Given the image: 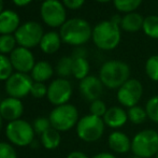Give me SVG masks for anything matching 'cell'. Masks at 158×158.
<instances>
[{"label":"cell","instance_id":"1","mask_svg":"<svg viewBox=\"0 0 158 158\" xmlns=\"http://www.w3.org/2000/svg\"><path fill=\"white\" fill-rule=\"evenodd\" d=\"M61 41L73 46H81L89 41L93 35V29L89 23L83 19H70L60 27L59 30Z\"/></svg>","mask_w":158,"mask_h":158},{"label":"cell","instance_id":"2","mask_svg":"<svg viewBox=\"0 0 158 158\" xmlns=\"http://www.w3.org/2000/svg\"><path fill=\"white\" fill-rule=\"evenodd\" d=\"M130 68L121 60H109L100 68L99 79L109 89H118L129 80Z\"/></svg>","mask_w":158,"mask_h":158},{"label":"cell","instance_id":"3","mask_svg":"<svg viewBox=\"0 0 158 158\" xmlns=\"http://www.w3.org/2000/svg\"><path fill=\"white\" fill-rule=\"evenodd\" d=\"M92 39L100 50H114L121 41V26L111 19L100 22L93 29Z\"/></svg>","mask_w":158,"mask_h":158},{"label":"cell","instance_id":"4","mask_svg":"<svg viewBox=\"0 0 158 158\" xmlns=\"http://www.w3.org/2000/svg\"><path fill=\"white\" fill-rule=\"evenodd\" d=\"M131 151L135 156L151 158L158 153V131L154 129H145L133 137L131 140Z\"/></svg>","mask_w":158,"mask_h":158},{"label":"cell","instance_id":"5","mask_svg":"<svg viewBox=\"0 0 158 158\" xmlns=\"http://www.w3.org/2000/svg\"><path fill=\"white\" fill-rule=\"evenodd\" d=\"M50 123L52 128L59 132L68 131L73 128L79 122V111L73 104L66 103L55 106L50 113Z\"/></svg>","mask_w":158,"mask_h":158},{"label":"cell","instance_id":"6","mask_svg":"<svg viewBox=\"0 0 158 158\" xmlns=\"http://www.w3.org/2000/svg\"><path fill=\"white\" fill-rule=\"evenodd\" d=\"M35 130L30 123L25 119L10 122L6 127V135L12 144L16 146H28L33 142Z\"/></svg>","mask_w":158,"mask_h":158},{"label":"cell","instance_id":"7","mask_svg":"<svg viewBox=\"0 0 158 158\" xmlns=\"http://www.w3.org/2000/svg\"><path fill=\"white\" fill-rule=\"evenodd\" d=\"M106 124L101 117L88 114L79 119L77 124V137L84 142H96L103 135Z\"/></svg>","mask_w":158,"mask_h":158},{"label":"cell","instance_id":"8","mask_svg":"<svg viewBox=\"0 0 158 158\" xmlns=\"http://www.w3.org/2000/svg\"><path fill=\"white\" fill-rule=\"evenodd\" d=\"M43 35L44 31L41 24L35 21H27L21 24L14 33V37L19 46L30 50L39 45Z\"/></svg>","mask_w":158,"mask_h":158},{"label":"cell","instance_id":"9","mask_svg":"<svg viewBox=\"0 0 158 158\" xmlns=\"http://www.w3.org/2000/svg\"><path fill=\"white\" fill-rule=\"evenodd\" d=\"M40 15L43 23L52 28L61 27L67 21L66 6L59 0H46L42 2Z\"/></svg>","mask_w":158,"mask_h":158},{"label":"cell","instance_id":"10","mask_svg":"<svg viewBox=\"0 0 158 158\" xmlns=\"http://www.w3.org/2000/svg\"><path fill=\"white\" fill-rule=\"evenodd\" d=\"M32 84L33 80L29 74L14 72L6 81L4 88H6V92L9 95V97L23 99L30 94Z\"/></svg>","mask_w":158,"mask_h":158},{"label":"cell","instance_id":"11","mask_svg":"<svg viewBox=\"0 0 158 158\" xmlns=\"http://www.w3.org/2000/svg\"><path fill=\"white\" fill-rule=\"evenodd\" d=\"M143 94V86L137 79H129L117 89V100L122 106L132 108L138 106Z\"/></svg>","mask_w":158,"mask_h":158},{"label":"cell","instance_id":"12","mask_svg":"<svg viewBox=\"0 0 158 158\" xmlns=\"http://www.w3.org/2000/svg\"><path fill=\"white\" fill-rule=\"evenodd\" d=\"M72 96V85L70 81L63 77L54 80L48 86V100L55 106L68 103Z\"/></svg>","mask_w":158,"mask_h":158},{"label":"cell","instance_id":"13","mask_svg":"<svg viewBox=\"0 0 158 158\" xmlns=\"http://www.w3.org/2000/svg\"><path fill=\"white\" fill-rule=\"evenodd\" d=\"M11 64L16 72L21 73H29L32 71L35 64V56L32 52L28 48L17 46L9 56Z\"/></svg>","mask_w":158,"mask_h":158},{"label":"cell","instance_id":"14","mask_svg":"<svg viewBox=\"0 0 158 158\" xmlns=\"http://www.w3.org/2000/svg\"><path fill=\"white\" fill-rule=\"evenodd\" d=\"M79 89L81 95L87 101H95L100 98L103 92V84L100 81L99 77L95 75H88L85 79L80 81Z\"/></svg>","mask_w":158,"mask_h":158},{"label":"cell","instance_id":"15","mask_svg":"<svg viewBox=\"0 0 158 158\" xmlns=\"http://www.w3.org/2000/svg\"><path fill=\"white\" fill-rule=\"evenodd\" d=\"M23 112L24 106L21 99L8 97L0 101V115L9 123L21 118Z\"/></svg>","mask_w":158,"mask_h":158},{"label":"cell","instance_id":"16","mask_svg":"<svg viewBox=\"0 0 158 158\" xmlns=\"http://www.w3.org/2000/svg\"><path fill=\"white\" fill-rule=\"evenodd\" d=\"M21 26V19L17 12L10 9L0 13V35H13Z\"/></svg>","mask_w":158,"mask_h":158},{"label":"cell","instance_id":"17","mask_svg":"<svg viewBox=\"0 0 158 158\" xmlns=\"http://www.w3.org/2000/svg\"><path fill=\"white\" fill-rule=\"evenodd\" d=\"M106 126L110 128H121L128 121V114L121 106H111L108 109L104 116L102 117Z\"/></svg>","mask_w":158,"mask_h":158},{"label":"cell","instance_id":"18","mask_svg":"<svg viewBox=\"0 0 158 158\" xmlns=\"http://www.w3.org/2000/svg\"><path fill=\"white\" fill-rule=\"evenodd\" d=\"M110 148L117 154H125L131 150V140L122 131H113L108 138Z\"/></svg>","mask_w":158,"mask_h":158},{"label":"cell","instance_id":"19","mask_svg":"<svg viewBox=\"0 0 158 158\" xmlns=\"http://www.w3.org/2000/svg\"><path fill=\"white\" fill-rule=\"evenodd\" d=\"M61 42L63 41H61L59 32L48 31V32H44L39 46L44 54L51 55L56 53L59 50V48L61 45Z\"/></svg>","mask_w":158,"mask_h":158},{"label":"cell","instance_id":"20","mask_svg":"<svg viewBox=\"0 0 158 158\" xmlns=\"http://www.w3.org/2000/svg\"><path fill=\"white\" fill-rule=\"evenodd\" d=\"M53 74H54V69L52 64L45 60L35 63L32 71L30 72V77L33 82H39V83H44L48 81L53 77Z\"/></svg>","mask_w":158,"mask_h":158},{"label":"cell","instance_id":"21","mask_svg":"<svg viewBox=\"0 0 158 158\" xmlns=\"http://www.w3.org/2000/svg\"><path fill=\"white\" fill-rule=\"evenodd\" d=\"M144 23V19L141 14L137 12L127 13L122 17L121 28L128 32H137L142 29Z\"/></svg>","mask_w":158,"mask_h":158},{"label":"cell","instance_id":"22","mask_svg":"<svg viewBox=\"0 0 158 158\" xmlns=\"http://www.w3.org/2000/svg\"><path fill=\"white\" fill-rule=\"evenodd\" d=\"M60 142V132L54 128H50L43 135H41V144L46 150H55L59 146Z\"/></svg>","mask_w":158,"mask_h":158},{"label":"cell","instance_id":"23","mask_svg":"<svg viewBox=\"0 0 158 158\" xmlns=\"http://www.w3.org/2000/svg\"><path fill=\"white\" fill-rule=\"evenodd\" d=\"M89 72V63L86 58H73L72 75L75 79L82 81L88 77Z\"/></svg>","mask_w":158,"mask_h":158},{"label":"cell","instance_id":"24","mask_svg":"<svg viewBox=\"0 0 158 158\" xmlns=\"http://www.w3.org/2000/svg\"><path fill=\"white\" fill-rule=\"evenodd\" d=\"M72 66H73V58L71 56H64L58 60L56 64V71L57 75L59 77H66L72 75Z\"/></svg>","mask_w":158,"mask_h":158},{"label":"cell","instance_id":"25","mask_svg":"<svg viewBox=\"0 0 158 158\" xmlns=\"http://www.w3.org/2000/svg\"><path fill=\"white\" fill-rule=\"evenodd\" d=\"M144 33L152 39H158V16L157 15H150L144 19L143 23Z\"/></svg>","mask_w":158,"mask_h":158},{"label":"cell","instance_id":"26","mask_svg":"<svg viewBox=\"0 0 158 158\" xmlns=\"http://www.w3.org/2000/svg\"><path fill=\"white\" fill-rule=\"evenodd\" d=\"M16 44L14 35H0V54L10 55L17 48Z\"/></svg>","mask_w":158,"mask_h":158},{"label":"cell","instance_id":"27","mask_svg":"<svg viewBox=\"0 0 158 158\" xmlns=\"http://www.w3.org/2000/svg\"><path fill=\"white\" fill-rule=\"evenodd\" d=\"M113 2L117 11L127 14L135 12L142 3V0H113Z\"/></svg>","mask_w":158,"mask_h":158},{"label":"cell","instance_id":"28","mask_svg":"<svg viewBox=\"0 0 158 158\" xmlns=\"http://www.w3.org/2000/svg\"><path fill=\"white\" fill-rule=\"evenodd\" d=\"M128 114V119L131 123L135 124V125H139L142 124L146 121L148 118V114H146L145 109L141 108L139 106H135L132 108H130L127 112Z\"/></svg>","mask_w":158,"mask_h":158},{"label":"cell","instance_id":"29","mask_svg":"<svg viewBox=\"0 0 158 158\" xmlns=\"http://www.w3.org/2000/svg\"><path fill=\"white\" fill-rule=\"evenodd\" d=\"M13 66L6 55L0 54V81H6L13 74Z\"/></svg>","mask_w":158,"mask_h":158},{"label":"cell","instance_id":"30","mask_svg":"<svg viewBox=\"0 0 158 158\" xmlns=\"http://www.w3.org/2000/svg\"><path fill=\"white\" fill-rule=\"evenodd\" d=\"M145 72L152 81L158 82V55L151 56L146 60Z\"/></svg>","mask_w":158,"mask_h":158},{"label":"cell","instance_id":"31","mask_svg":"<svg viewBox=\"0 0 158 158\" xmlns=\"http://www.w3.org/2000/svg\"><path fill=\"white\" fill-rule=\"evenodd\" d=\"M145 111L148 117L154 123H158V95L153 96L148 99L145 106Z\"/></svg>","mask_w":158,"mask_h":158},{"label":"cell","instance_id":"32","mask_svg":"<svg viewBox=\"0 0 158 158\" xmlns=\"http://www.w3.org/2000/svg\"><path fill=\"white\" fill-rule=\"evenodd\" d=\"M33 130L37 135H43L45 131H48L50 128H52L50 123V119L46 118V117H38L33 121L32 123Z\"/></svg>","mask_w":158,"mask_h":158},{"label":"cell","instance_id":"33","mask_svg":"<svg viewBox=\"0 0 158 158\" xmlns=\"http://www.w3.org/2000/svg\"><path fill=\"white\" fill-rule=\"evenodd\" d=\"M108 111V108H106V103H104L102 100L98 99L95 100V101L90 102V106H89V112L92 115L97 117H103L104 114Z\"/></svg>","mask_w":158,"mask_h":158},{"label":"cell","instance_id":"34","mask_svg":"<svg viewBox=\"0 0 158 158\" xmlns=\"http://www.w3.org/2000/svg\"><path fill=\"white\" fill-rule=\"evenodd\" d=\"M30 95L35 97V99H41L48 96V86L44 83H39V82H33Z\"/></svg>","mask_w":158,"mask_h":158},{"label":"cell","instance_id":"35","mask_svg":"<svg viewBox=\"0 0 158 158\" xmlns=\"http://www.w3.org/2000/svg\"><path fill=\"white\" fill-rule=\"evenodd\" d=\"M0 158H17L15 148L6 142H0Z\"/></svg>","mask_w":158,"mask_h":158},{"label":"cell","instance_id":"36","mask_svg":"<svg viewBox=\"0 0 158 158\" xmlns=\"http://www.w3.org/2000/svg\"><path fill=\"white\" fill-rule=\"evenodd\" d=\"M66 9L70 10H79L85 3V0H61Z\"/></svg>","mask_w":158,"mask_h":158},{"label":"cell","instance_id":"37","mask_svg":"<svg viewBox=\"0 0 158 158\" xmlns=\"http://www.w3.org/2000/svg\"><path fill=\"white\" fill-rule=\"evenodd\" d=\"M72 58H86V51L85 48L79 46L77 48H75L72 53Z\"/></svg>","mask_w":158,"mask_h":158},{"label":"cell","instance_id":"38","mask_svg":"<svg viewBox=\"0 0 158 158\" xmlns=\"http://www.w3.org/2000/svg\"><path fill=\"white\" fill-rule=\"evenodd\" d=\"M67 158H88V156L83 152H80V151H74V152H71L70 154H68Z\"/></svg>","mask_w":158,"mask_h":158},{"label":"cell","instance_id":"39","mask_svg":"<svg viewBox=\"0 0 158 158\" xmlns=\"http://www.w3.org/2000/svg\"><path fill=\"white\" fill-rule=\"evenodd\" d=\"M31 1L32 0H12L13 3H14L16 6H19V8L28 6V4L31 3Z\"/></svg>","mask_w":158,"mask_h":158},{"label":"cell","instance_id":"40","mask_svg":"<svg viewBox=\"0 0 158 158\" xmlns=\"http://www.w3.org/2000/svg\"><path fill=\"white\" fill-rule=\"evenodd\" d=\"M93 158H116L113 154L111 153H106V152H103V153H99V154L95 155Z\"/></svg>","mask_w":158,"mask_h":158},{"label":"cell","instance_id":"41","mask_svg":"<svg viewBox=\"0 0 158 158\" xmlns=\"http://www.w3.org/2000/svg\"><path fill=\"white\" fill-rule=\"evenodd\" d=\"M4 9H3V0H0V13L3 11Z\"/></svg>","mask_w":158,"mask_h":158},{"label":"cell","instance_id":"42","mask_svg":"<svg viewBox=\"0 0 158 158\" xmlns=\"http://www.w3.org/2000/svg\"><path fill=\"white\" fill-rule=\"evenodd\" d=\"M97 2H100V3H106V2H109L111 0H96Z\"/></svg>","mask_w":158,"mask_h":158},{"label":"cell","instance_id":"43","mask_svg":"<svg viewBox=\"0 0 158 158\" xmlns=\"http://www.w3.org/2000/svg\"><path fill=\"white\" fill-rule=\"evenodd\" d=\"M2 122H3V118H2L1 115H0V130H1V128H2Z\"/></svg>","mask_w":158,"mask_h":158},{"label":"cell","instance_id":"44","mask_svg":"<svg viewBox=\"0 0 158 158\" xmlns=\"http://www.w3.org/2000/svg\"><path fill=\"white\" fill-rule=\"evenodd\" d=\"M38 1H42V2H44V1H46V0H38Z\"/></svg>","mask_w":158,"mask_h":158},{"label":"cell","instance_id":"45","mask_svg":"<svg viewBox=\"0 0 158 158\" xmlns=\"http://www.w3.org/2000/svg\"><path fill=\"white\" fill-rule=\"evenodd\" d=\"M132 158H141V157H138V156H135V157H132Z\"/></svg>","mask_w":158,"mask_h":158},{"label":"cell","instance_id":"46","mask_svg":"<svg viewBox=\"0 0 158 158\" xmlns=\"http://www.w3.org/2000/svg\"><path fill=\"white\" fill-rule=\"evenodd\" d=\"M156 158H158V153H157V155H156Z\"/></svg>","mask_w":158,"mask_h":158}]
</instances>
